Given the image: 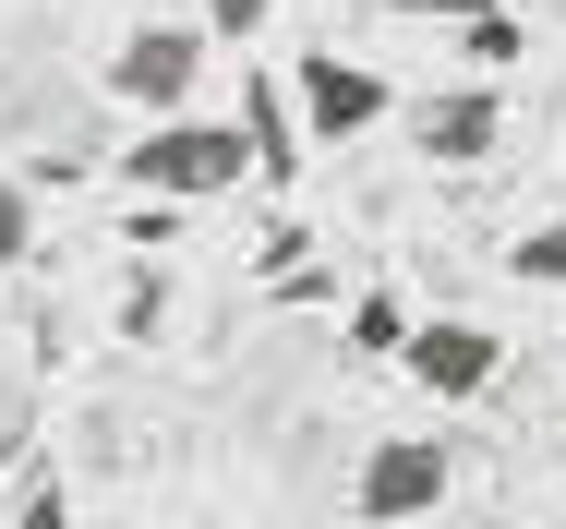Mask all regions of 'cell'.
I'll use <instances>...</instances> for the list:
<instances>
[{
  "label": "cell",
  "instance_id": "obj_2",
  "mask_svg": "<svg viewBox=\"0 0 566 529\" xmlns=\"http://www.w3.org/2000/svg\"><path fill=\"white\" fill-rule=\"evenodd\" d=\"M206 61H218V36H206V24H133V36L109 49V73H97V85H109L133 120H181V108L206 97Z\"/></svg>",
  "mask_w": 566,
  "mask_h": 529
},
{
  "label": "cell",
  "instance_id": "obj_11",
  "mask_svg": "<svg viewBox=\"0 0 566 529\" xmlns=\"http://www.w3.org/2000/svg\"><path fill=\"white\" fill-rule=\"evenodd\" d=\"M506 265H518V277H531V289H566V229H531V241H518V253H506Z\"/></svg>",
  "mask_w": 566,
  "mask_h": 529
},
{
  "label": "cell",
  "instance_id": "obj_14",
  "mask_svg": "<svg viewBox=\"0 0 566 529\" xmlns=\"http://www.w3.org/2000/svg\"><path fill=\"white\" fill-rule=\"evenodd\" d=\"M470 61H518V12H482L470 24Z\"/></svg>",
  "mask_w": 566,
  "mask_h": 529
},
{
  "label": "cell",
  "instance_id": "obj_7",
  "mask_svg": "<svg viewBox=\"0 0 566 529\" xmlns=\"http://www.w3.org/2000/svg\"><path fill=\"white\" fill-rule=\"evenodd\" d=\"M241 133H253V181H302V97L290 73H241Z\"/></svg>",
  "mask_w": 566,
  "mask_h": 529
},
{
  "label": "cell",
  "instance_id": "obj_5",
  "mask_svg": "<svg viewBox=\"0 0 566 529\" xmlns=\"http://www.w3.org/2000/svg\"><path fill=\"white\" fill-rule=\"evenodd\" d=\"M398 373H410V385H422V398H482V385H494V373H506V337H494V325H470V314H422L410 325V349H398Z\"/></svg>",
  "mask_w": 566,
  "mask_h": 529
},
{
  "label": "cell",
  "instance_id": "obj_13",
  "mask_svg": "<svg viewBox=\"0 0 566 529\" xmlns=\"http://www.w3.org/2000/svg\"><path fill=\"white\" fill-rule=\"evenodd\" d=\"M12 529H85V518H73V494H61V482H36V494L12 506Z\"/></svg>",
  "mask_w": 566,
  "mask_h": 529
},
{
  "label": "cell",
  "instance_id": "obj_3",
  "mask_svg": "<svg viewBox=\"0 0 566 529\" xmlns=\"http://www.w3.org/2000/svg\"><path fill=\"white\" fill-rule=\"evenodd\" d=\"M447 494H458V457L434 433H386V445H361V469H349V518L361 529H410V518H434Z\"/></svg>",
  "mask_w": 566,
  "mask_h": 529
},
{
  "label": "cell",
  "instance_id": "obj_9",
  "mask_svg": "<svg viewBox=\"0 0 566 529\" xmlns=\"http://www.w3.org/2000/svg\"><path fill=\"white\" fill-rule=\"evenodd\" d=\"M24 253H36V193H24L12 169H0V277H12Z\"/></svg>",
  "mask_w": 566,
  "mask_h": 529
},
{
  "label": "cell",
  "instance_id": "obj_1",
  "mask_svg": "<svg viewBox=\"0 0 566 529\" xmlns=\"http://www.w3.org/2000/svg\"><path fill=\"white\" fill-rule=\"evenodd\" d=\"M109 181H120V193H145V205H218L229 181H253V133L218 120V108L145 120V133L109 157Z\"/></svg>",
  "mask_w": 566,
  "mask_h": 529
},
{
  "label": "cell",
  "instance_id": "obj_6",
  "mask_svg": "<svg viewBox=\"0 0 566 529\" xmlns=\"http://www.w3.org/2000/svg\"><path fill=\"white\" fill-rule=\"evenodd\" d=\"M410 145H422L434 169H482V157L506 145V97H494V85H447V97H410Z\"/></svg>",
  "mask_w": 566,
  "mask_h": 529
},
{
  "label": "cell",
  "instance_id": "obj_8",
  "mask_svg": "<svg viewBox=\"0 0 566 529\" xmlns=\"http://www.w3.org/2000/svg\"><path fill=\"white\" fill-rule=\"evenodd\" d=\"M410 301H398V289H374V301H349V349H386V361H398V349H410Z\"/></svg>",
  "mask_w": 566,
  "mask_h": 529
},
{
  "label": "cell",
  "instance_id": "obj_4",
  "mask_svg": "<svg viewBox=\"0 0 566 529\" xmlns=\"http://www.w3.org/2000/svg\"><path fill=\"white\" fill-rule=\"evenodd\" d=\"M290 97H302V133H314V145H361V133L398 108V85H386L374 61H349V49H314V61H290Z\"/></svg>",
  "mask_w": 566,
  "mask_h": 529
},
{
  "label": "cell",
  "instance_id": "obj_12",
  "mask_svg": "<svg viewBox=\"0 0 566 529\" xmlns=\"http://www.w3.org/2000/svg\"><path fill=\"white\" fill-rule=\"evenodd\" d=\"M386 12H398V24H458V36H470V24L506 12V0H386Z\"/></svg>",
  "mask_w": 566,
  "mask_h": 529
},
{
  "label": "cell",
  "instance_id": "obj_10",
  "mask_svg": "<svg viewBox=\"0 0 566 529\" xmlns=\"http://www.w3.org/2000/svg\"><path fill=\"white\" fill-rule=\"evenodd\" d=\"M193 24H206L218 49H241V36H265V24H277V0H193Z\"/></svg>",
  "mask_w": 566,
  "mask_h": 529
}]
</instances>
